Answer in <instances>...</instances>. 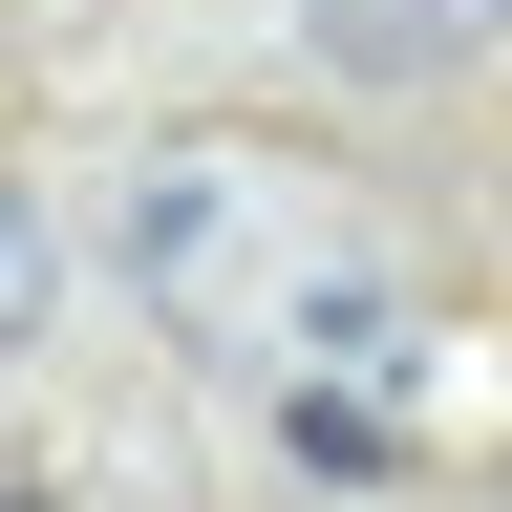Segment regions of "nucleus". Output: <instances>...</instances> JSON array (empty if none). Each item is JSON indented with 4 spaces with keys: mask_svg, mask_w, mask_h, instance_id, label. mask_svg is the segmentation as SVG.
<instances>
[{
    "mask_svg": "<svg viewBox=\"0 0 512 512\" xmlns=\"http://www.w3.org/2000/svg\"><path fill=\"white\" fill-rule=\"evenodd\" d=\"M278 448H299L320 491H384V470H406V406H384V384H299V406H278Z\"/></svg>",
    "mask_w": 512,
    "mask_h": 512,
    "instance_id": "f257e3e1",
    "label": "nucleus"
},
{
    "mask_svg": "<svg viewBox=\"0 0 512 512\" xmlns=\"http://www.w3.org/2000/svg\"><path fill=\"white\" fill-rule=\"evenodd\" d=\"M43 320H64V214H43L22 171H0V363H22Z\"/></svg>",
    "mask_w": 512,
    "mask_h": 512,
    "instance_id": "f03ea898",
    "label": "nucleus"
},
{
    "mask_svg": "<svg viewBox=\"0 0 512 512\" xmlns=\"http://www.w3.org/2000/svg\"><path fill=\"white\" fill-rule=\"evenodd\" d=\"M342 43H406V64H470V43H512V0H342Z\"/></svg>",
    "mask_w": 512,
    "mask_h": 512,
    "instance_id": "7ed1b4c3",
    "label": "nucleus"
},
{
    "mask_svg": "<svg viewBox=\"0 0 512 512\" xmlns=\"http://www.w3.org/2000/svg\"><path fill=\"white\" fill-rule=\"evenodd\" d=\"M0 512H64V491H43V470H0Z\"/></svg>",
    "mask_w": 512,
    "mask_h": 512,
    "instance_id": "20e7f679",
    "label": "nucleus"
}]
</instances>
